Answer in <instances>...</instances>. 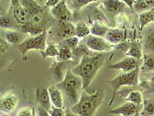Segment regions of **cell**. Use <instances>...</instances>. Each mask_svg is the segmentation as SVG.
<instances>
[{"label": "cell", "instance_id": "1", "mask_svg": "<svg viewBox=\"0 0 154 116\" xmlns=\"http://www.w3.org/2000/svg\"><path fill=\"white\" fill-rule=\"evenodd\" d=\"M105 57L103 55H84L79 63L71 70L72 72L81 78L83 89H86L104 66Z\"/></svg>", "mask_w": 154, "mask_h": 116}, {"label": "cell", "instance_id": "2", "mask_svg": "<svg viewBox=\"0 0 154 116\" xmlns=\"http://www.w3.org/2000/svg\"><path fill=\"white\" fill-rule=\"evenodd\" d=\"M104 97V90L83 89L78 102L69 108L79 116H94L103 103Z\"/></svg>", "mask_w": 154, "mask_h": 116}, {"label": "cell", "instance_id": "3", "mask_svg": "<svg viewBox=\"0 0 154 116\" xmlns=\"http://www.w3.org/2000/svg\"><path fill=\"white\" fill-rule=\"evenodd\" d=\"M55 86L62 92L63 99L66 100L69 108L78 102L83 91L81 78L75 75L71 69L66 71L63 79Z\"/></svg>", "mask_w": 154, "mask_h": 116}, {"label": "cell", "instance_id": "4", "mask_svg": "<svg viewBox=\"0 0 154 116\" xmlns=\"http://www.w3.org/2000/svg\"><path fill=\"white\" fill-rule=\"evenodd\" d=\"M49 21V19L43 11L42 7L34 9L27 23L20 27V30L30 34L31 36H37L46 30V24Z\"/></svg>", "mask_w": 154, "mask_h": 116}, {"label": "cell", "instance_id": "5", "mask_svg": "<svg viewBox=\"0 0 154 116\" xmlns=\"http://www.w3.org/2000/svg\"><path fill=\"white\" fill-rule=\"evenodd\" d=\"M140 67H138L133 71L128 73H122L116 77L107 81V83L110 85L112 94V97L109 103V106H111L115 99L118 91L123 86H136L139 84V76Z\"/></svg>", "mask_w": 154, "mask_h": 116}, {"label": "cell", "instance_id": "6", "mask_svg": "<svg viewBox=\"0 0 154 116\" xmlns=\"http://www.w3.org/2000/svg\"><path fill=\"white\" fill-rule=\"evenodd\" d=\"M46 39L47 32L46 30H44L38 35L31 36L26 39L21 43L17 44L16 47L23 56L31 50L42 52L46 49Z\"/></svg>", "mask_w": 154, "mask_h": 116}, {"label": "cell", "instance_id": "7", "mask_svg": "<svg viewBox=\"0 0 154 116\" xmlns=\"http://www.w3.org/2000/svg\"><path fill=\"white\" fill-rule=\"evenodd\" d=\"M85 45L89 49L95 52H108L112 49V45L103 37L93 35L88 36Z\"/></svg>", "mask_w": 154, "mask_h": 116}, {"label": "cell", "instance_id": "8", "mask_svg": "<svg viewBox=\"0 0 154 116\" xmlns=\"http://www.w3.org/2000/svg\"><path fill=\"white\" fill-rule=\"evenodd\" d=\"M51 15L54 19L59 22H71L72 14L68 8L66 0H61L55 7L51 8Z\"/></svg>", "mask_w": 154, "mask_h": 116}, {"label": "cell", "instance_id": "9", "mask_svg": "<svg viewBox=\"0 0 154 116\" xmlns=\"http://www.w3.org/2000/svg\"><path fill=\"white\" fill-rule=\"evenodd\" d=\"M139 61L131 57L126 56L121 61L110 65L108 69L121 70L122 71V73L131 72L139 67Z\"/></svg>", "mask_w": 154, "mask_h": 116}, {"label": "cell", "instance_id": "10", "mask_svg": "<svg viewBox=\"0 0 154 116\" xmlns=\"http://www.w3.org/2000/svg\"><path fill=\"white\" fill-rule=\"evenodd\" d=\"M33 9L24 8L20 5L14 7L12 11V16L20 27L27 23Z\"/></svg>", "mask_w": 154, "mask_h": 116}, {"label": "cell", "instance_id": "11", "mask_svg": "<svg viewBox=\"0 0 154 116\" xmlns=\"http://www.w3.org/2000/svg\"><path fill=\"white\" fill-rule=\"evenodd\" d=\"M139 112V106L132 103L126 102L121 106L108 111L109 114L133 116Z\"/></svg>", "mask_w": 154, "mask_h": 116}, {"label": "cell", "instance_id": "12", "mask_svg": "<svg viewBox=\"0 0 154 116\" xmlns=\"http://www.w3.org/2000/svg\"><path fill=\"white\" fill-rule=\"evenodd\" d=\"M18 102L17 97L12 93H8L0 98V111L9 113L15 109Z\"/></svg>", "mask_w": 154, "mask_h": 116}, {"label": "cell", "instance_id": "13", "mask_svg": "<svg viewBox=\"0 0 154 116\" xmlns=\"http://www.w3.org/2000/svg\"><path fill=\"white\" fill-rule=\"evenodd\" d=\"M75 27L71 22H59L57 31V36L62 40L75 36Z\"/></svg>", "mask_w": 154, "mask_h": 116}, {"label": "cell", "instance_id": "14", "mask_svg": "<svg viewBox=\"0 0 154 116\" xmlns=\"http://www.w3.org/2000/svg\"><path fill=\"white\" fill-rule=\"evenodd\" d=\"M52 106L57 108H63L64 99L62 93L55 85H52L48 88Z\"/></svg>", "mask_w": 154, "mask_h": 116}, {"label": "cell", "instance_id": "15", "mask_svg": "<svg viewBox=\"0 0 154 116\" xmlns=\"http://www.w3.org/2000/svg\"><path fill=\"white\" fill-rule=\"evenodd\" d=\"M36 101L40 106L48 111L52 107L48 89H38L37 90Z\"/></svg>", "mask_w": 154, "mask_h": 116}, {"label": "cell", "instance_id": "16", "mask_svg": "<svg viewBox=\"0 0 154 116\" xmlns=\"http://www.w3.org/2000/svg\"><path fill=\"white\" fill-rule=\"evenodd\" d=\"M104 39L111 45L121 43L125 39V31L115 28H109Z\"/></svg>", "mask_w": 154, "mask_h": 116}, {"label": "cell", "instance_id": "17", "mask_svg": "<svg viewBox=\"0 0 154 116\" xmlns=\"http://www.w3.org/2000/svg\"><path fill=\"white\" fill-rule=\"evenodd\" d=\"M102 2L104 8L112 14L122 12L126 6L121 0H103Z\"/></svg>", "mask_w": 154, "mask_h": 116}, {"label": "cell", "instance_id": "18", "mask_svg": "<svg viewBox=\"0 0 154 116\" xmlns=\"http://www.w3.org/2000/svg\"><path fill=\"white\" fill-rule=\"evenodd\" d=\"M59 55L56 57L58 62H66L72 58V49L69 46L59 44Z\"/></svg>", "mask_w": 154, "mask_h": 116}, {"label": "cell", "instance_id": "19", "mask_svg": "<svg viewBox=\"0 0 154 116\" xmlns=\"http://www.w3.org/2000/svg\"><path fill=\"white\" fill-rule=\"evenodd\" d=\"M139 22L140 30H143L149 23L154 22V8L140 14Z\"/></svg>", "mask_w": 154, "mask_h": 116}, {"label": "cell", "instance_id": "20", "mask_svg": "<svg viewBox=\"0 0 154 116\" xmlns=\"http://www.w3.org/2000/svg\"><path fill=\"white\" fill-rule=\"evenodd\" d=\"M143 63L140 69L143 72L148 73L154 71V54H146L143 55Z\"/></svg>", "mask_w": 154, "mask_h": 116}, {"label": "cell", "instance_id": "21", "mask_svg": "<svg viewBox=\"0 0 154 116\" xmlns=\"http://www.w3.org/2000/svg\"><path fill=\"white\" fill-rule=\"evenodd\" d=\"M108 29L109 27L106 25L96 22L92 25L90 31L93 36L104 38Z\"/></svg>", "mask_w": 154, "mask_h": 116}, {"label": "cell", "instance_id": "22", "mask_svg": "<svg viewBox=\"0 0 154 116\" xmlns=\"http://www.w3.org/2000/svg\"><path fill=\"white\" fill-rule=\"evenodd\" d=\"M75 36L78 39H82L90 34L91 31L88 26L84 21H79L76 24Z\"/></svg>", "mask_w": 154, "mask_h": 116}, {"label": "cell", "instance_id": "23", "mask_svg": "<svg viewBox=\"0 0 154 116\" xmlns=\"http://www.w3.org/2000/svg\"><path fill=\"white\" fill-rule=\"evenodd\" d=\"M143 108L141 111V116H154V99L143 100Z\"/></svg>", "mask_w": 154, "mask_h": 116}, {"label": "cell", "instance_id": "24", "mask_svg": "<svg viewBox=\"0 0 154 116\" xmlns=\"http://www.w3.org/2000/svg\"><path fill=\"white\" fill-rule=\"evenodd\" d=\"M125 101L126 102H131L140 106V105L143 102L142 94L137 90H132L126 96Z\"/></svg>", "mask_w": 154, "mask_h": 116}, {"label": "cell", "instance_id": "25", "mask_svg": "<svg viewBox=\"0 0 154 116\" xmlns=\"http://www.w3.org/2000/svg\"><path fill=\"white\" fill-rule=\"evenodd\" d=\"M144 46L147 49L154 52V27L148 29L146 32Z\"/></svg>", "mask_w": 154, "mask_h": 116}, {"label": "cell", "instance_id": "26", "mask_svg": "<svg viewBox=\"0 0 154 116\" xmlns=\"http://www.w3.org/2000/svg\"><path fill=\"white\" fill-rule=\"evenodd\" d=\"M59 54L58 47L56 46L54 44H50L46 46V49L41 52V54L42 58L45 59L48 57L51 58H56Z\"/></svg>", "mask_w": 154, "mask_h": 116}, {"label": "cell", "instance_id": "27", "mask_svg": "<svg viewBox=\"0 0 154 116\" xmlns=\"http://www.w3.org/2000/svg\"><path fill=\"white\" fill-rule=\"evenodd\" d=\"M126 55L127 56L131 57L137 60H140L143 58V56L142 54L141 49L137 45L134 44H133L131 46Z\"/></svg>", "mask_w": 154, "mask_h": 116}, {"label": "cell", "instance_id": "28", "mask_svg": "<svg viewBox=\"0 0 154 116\" xmlns=\"http://www.w3.org/2000/svg\"><path fill=\"white\" fill-rule=\"evenodd\" d=\"M12 30H9L5 34V41L9 45L16 44L19 39V36L17 33Z\"/></svg>", "mask_w": 154, "mask_h": 116}, {"label": "cell", "instance_id": "29", "mask_svg": "<svg viewBox=\"0 0 154 116\" xmlns=\"http://www.w3.org/2000/svg\"><path fill=\"white\" fill-rule=\"evenodd\" d=\"M0 27L9 30L13 29L14 24L11 18L8 16H0Z\"/></svg>", "mask_w": 154, "mask_h": 116}, {"label": "cell", "instance_id": "30", "mask_svg": "<svg viewBox=\"0 0 154 116\" xmlns=\"http://www.w3.org/2000/svg\"><path fill=\"white\" fill-rule=\"evenodd\" d=\"M59 44L69 46L71 49H74L77 47L79 44V39L76 36H73L69 39H66L61 41Z\"/></svg>", "mask_w": 154, "mask_h": 116}, {"label": "cell", "instance_id": "31", "mask_svg": "<svg viewBox=\"0 0 154 116\" xmlns=\"http://www.w3.org/2000/svg\"><path fill=\"white\" fill-rule=\"evenodd\" d=\"M88 48L86 45H81L80 46H78L75 47L74 49H72V58L75 56L77 57H82L84 55L86 54H89V50Z\"/></svg>", "mask_w": 154, "mask_h": 116}, {"label": "cell", "instance_id": "32", "mask_svg": "<svg viewBox=\"0 0 154 116\" xmlns=\"http://www.w3.org/2000/svg\"><path fill=\"white\" fill-rule=\"evenodd\" d=\"M19 4L24 8L37 9L42 7L35 0H19Z\"/></svg>", "mask_w": 154, "mask_h": 116}, {"label": "cell", "instance_id": "33", "mask_svg": "<svg viewBox=\"0 0 154 116\" xmlns=\"http://www.w3.org/2000/svg\"><path fill=\"white\" fill-rule=\"evenodd\" d=\"M97 0H73L72 5L73 8L76 9L83 8L89 4L95 2Z\"/></svg>", "mask_w": 154, "mask_h": 116}, {"label": "cell", "instance_id": "34", "mask_svg": "<svg viewBox=\"0 0 154 116\" xmlns=\"http://www.w3.org/2000/svg\"><path fill=\"white\" fill-rule=\"evenodd\" d=\"M51 116H64V110L63 108H55L54 106L48 111Z\"/></svg>", "mask_w": 154, "mask_h": 116}, {"label": "cell", "instance_id": "35", "mask_svg": "<svg viewBox=\"0 0 154 116\" xmlns=\"http://www.w3.org/2000/svg\"><path fill=\"white\" fill-rule=\"evenodd\" d=\"M133 7L139 11L150 8L147 5L144 0H136L134 3Z\"/></svg>", "mask_w": 154, "mask_h": 116}, {"label": "cell", "instance_id": "36", "mask_svg": "<svg viewBox=\"0 0 154 116\" xmlns=\"http://www.w3.org/2000/svg\"><path fill=\"white\" fill-rule=\"evenodd\" d=\"M32 109L29 107H24L20 108L17 111L16 116H31Z\"/></svg>", "mask_w": 154, "mask_h": 116}, {"label": "cell", "instance_id": "37", "mask_svg": "<svg viewBox=\"0 0 154 116\" xmlns=\"http://www.w3.org/2000/svg\"><path fill=\"white\" fill-rule=\"evenodd\" d=\"M61 0H47L45 4L44 8H52L57 5Z\"/></svg>", "mask_w": 154, "mask_h": 116}, {"label": "cell", "instance_id": "38", "mask_svg": "<svg viewBox=\"0 0 154 116\" xmlns=\"http://www.w3.org/2000/svg\"><path fill=\"white\" fill-rule=\"evenodd\" d=\"M9 44L2 39H0V50L2 51L4 53L8 50Z\"/></svg>", "mask_w": 154, "mask_h": 116}, {"label": "cell", "instance_id": "39", "mask_svg": "<svg viewBox=\"0 0 154 116\" xmlns=\"http://www.w3.org/2000/svg\"><path fill=\"white\" fill-rule=\"evenodd\" d=\"M38 113L39 116H51L48 111L40 106L38 108Z\"/></svg>", "mask_w": 154, "mask_h": 116}, {"label": "cell", "instance_id": "40", "mask_svg": "<svg viewBox=\"0 0 154 116\" xmlns=\"http://www.w3.org/2000/svg\"><path fill=\"white\" fill-rule=\"evenodd\" d=\"M123 3L128 7H129V8L132 10V8L133 7L134 3L135 2L136 0H121Z\"/></svg>", "mask_w": 154, "mask_h": 116}, {"label": "cell", "instance_id": "41", "mask_svg": "<svg viewBox=\"0 0 154 116\" xmlns=\"http://www.w3.org/2000/svg\"><path fill=\"white\" fill-rule=\"evenodd\" d=\"M64 116H79L77 114L73 113L69 108H67L64 110Z\"/></svg>", "mask_w": 154, "mask_h": 116}, {"label": "cell", "instance_id": "42", "mask_svg": "<svg viewBox=\"0 0 154 116\" xmlns=\"http://www.w3.org/2000/svg\"><path fill=\"white\" fill-rule=\"evenodd\" d=\"M150 8H154V0H144Z\"/></svg>", "mask_w": 154, "mask_h": 116}, {"label": "cell", "instance_id": "43", "mask_svg": "<svg viewBox=\"0 0 154 116\" xmlns=\"http://www.w3.org/2000/svg\"><path fill=\"white\" fill-rule=\"evenodd\" d=\"M32 116H36V114H35V110L34 108H32Z\"/></svg>", "mask_w": 154, "mask_h": 116}, {"label": "cell", "instance_id": "44", "mask_svg": "<svg viewBox=\"0 0 154 116\" xmlns=\"http://www.w3.org/2000/svg\"><path fill=\"white\" fill-rule=\"evenodd\" d=\"M140 116V113L139 112H138V113H137L136 114H134V116Z\"/></svg>", "mask_w": 154, "mask_h": 116}, {"label": "cell", "instance_id": "45", "mask_svg": "<svg viewBox=\"0 0 154 116\" xmlns=\"http://www.w3.org/2000/svg\"><path fill=\"white\" fill-rule=\"evenodd\" d=\"M2 53H4L2 51H1V50H0V54H2Z\"/></svg>", "mask_w": 154, "mask_h": 116}, {"label": "cell", "instance_id": "46", "mask_svg": "<svg viewBox=\"0 0 154 116\" xmlns=\"http://www.w3.org/2000/svg\"><path fill=\"white\" fill-rule=\"evenodd\" d=\"M7 116V115H4V116Z\"/></svg>", "mask_w": 154, "mask_h": 116}, {"label": "cell", "instance_id": "47", "mask_svg": "<svg viewBox=\"0 0 154 116\" xmlns=\"http://www.w3.org/2000/svg\"><path fill=\"white\" fill-rule=\"evenodd\" d=\"M99 1H103V0H99Z\"/></svg>", "mask_w": 154, "mask_h": 116}]
</instances>
